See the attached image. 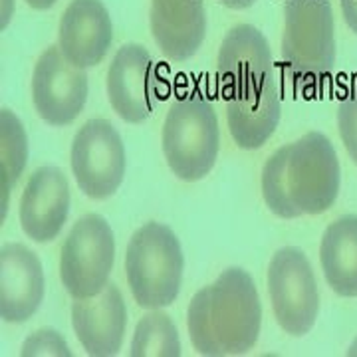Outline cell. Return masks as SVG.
<instances>
[{"label":"cell","mask_w":357,"mask_h":357,"mask_svg":"<svg viewBox=\"0 0 357 357\" xmlns=\"http://www.w3.org/2000/svg\"><path fill=\"white\" fill-rule=\"evenodd\" d=\"M167 165L181 181L204 178L217 163L220 147L218 117L201 89H191L169 107L161 131Z\"/></svg>","instance_id":"3957f363"},{"label":"cell","mask_w":357,"mask_h":357,"mask_svg":"<svg viewBox=\"0 0 357 357\" xmlns=\"http://www.w3.org/2000/svg\"><path fill=\"white\" fill-rule=\"evenodd\" d=\"M22 357H70L74 356L72 349L68 347L66 340L60 335V332L44 328L38 332L30 333L28 340L22 344L20 349Z\"/></svg>","instance_id":"44dd1931"},{"label":"cell","mask_w":357,"mask_h":357,"mask_svg":"<svg viewBox=\"0 0 357 357\" xmlns=\"http://www.w3.org/2000/svg\"><path fill=\"white\" fill-rule=\"evenodd\" d=\"M332 0H284L282 60L298 89L316 86L335 66Z\"/></svg>","instance_id":"277c9868"},{"label":"cell","mask_w":357,"mask_h":357,"mask_svg":"<svg viewBox=\"0 0 357 357\" xmlns=\"http://www.w3.org/2000/svg\"><path fill=\"white\" fill-rule=\"evenodd\" d=\"M88 76L70 64L60 46H50L38 58L32 74V102L36 114L54 128L70 126L88 102Z\"/></svg>","instance_id":"30bf717a"},{"label":"cell","mask_w":357,"mask_h":357,"mask_svg":"<svg viewBox=\"0 0 357 357\" xmlns=\"http://www.w3.org/2000/svg\"><path fill=\"white\" fill-rule=\"evenodd\" d=\"M44 270L34 250L18 243L0 248V318L24 324L44 302Z\"/></svg>","instance_id":"4fadbf2b"},{"label":"cell","mask_w":357,"mask_h":357,"mask_svg":"<svg viewBox=\"0 0 357 357\" xmlns=\"http://www.w3.org/2000/svg\"><path fill=\"white\" fill-rule=\"evenodd\" d=\"M114 40L112 18L102 0H72L60 20L58 46L82 70L102 64Z\"/></svg>","instance_id":"5bb4252c"},{"label":"cell","mask_w":357,"mask_h":357,"mask_svg":"<svg viewBox=\"0 0 357 357\" xmlns=\"http://www.w3.org/2000/svg\"><path fill=\"white\" fill-rule=\"evenodd\" d=\"M58 0H26V4L34 10H48Z\"/></svg>","instance_id":"d4e9b609"},{"label":"cell","mask_w":357,"mask_h":357,"mask_svg":"<svg viewBox=\"0 0 357 357\" xmlns=\"http://www.w3.org/2000/svg\"><path fill=\"white\" fill-rule=\"evenodd\" d=\"M28 161V137L24 126L13 109H0V183H2V218L6 217L8 195L24 171Z\"/></svg>","instance_id":"d6986e66"},{"label":"cell","mask_w":357,"mask_h":357,"mask_svg":"<svg viewBox=\"0 0 357 357\" xmlns=\"http://www.w3.org/2000/svg\"><path fill=\"white\" fill-rule=\"evenodd\" d=\"M319 264L328 286L342 298L357 296V215H344L326 229Z\"/></svg>","instance_id":"ac0fdd59"},{"label":"cell","mask_w":357,"mask_h":357,"mask_svg":"<svg viewBox=\"0 0 357 357\" xmlns=\"http://www.w3.org/2000/svg\"><path fill=\"white\" fill-rule=\"evenodd\" d=\"M151 32L167 60L192 58L206 36L204 0H151Z\"/></svg>","instance_id":"e0dca14e"},{"label":"cell","mask_w":357,"mask_h":357,"mask_svg":"<svg viewBox=\"0 0 357 357\" xmlns=\"http://www.w3.org/2000/svg\"><path fill=\"white\" fill-rule=\"evenodd\" d=\"M115 238L109 222L96 213L77 218L66 236L60 256V278L74 300L98 296L109 284Z\"/></svg>","instance_id":"8992f818"},{"label":"cell","mask_w":357,"mask_h":357,"mask_svg":"<svg viewBox=\"0 0 357 357\" xmlns=\"http://www.w3.org/2000/svg\"><path fill=\"white\" fill-rule=\"evenodd\" d=\"M70 165L86 197L93 201L114 197L126 177V147L114 123L96 117L77 129Z\"/></svg>","instance_id":"ba28073f"},{"label":"cell","mask_w":357,"mask_h":357,"mask_svg":"<svg viewBox=\"0 0 357 357\" xmlns=\"http://www.w3.org/2000/svg\"><path fill=\"white\" fill-rule=\"evenodd\" d=\"M227 123L234 143L255 151L266 143L282 119V100L276 77H268L241 93L225 98Z\"/></svg>","instance_id":"2e32d148"},{"label":"cell","mask_w":357,"mask_h":357,"mask_svg":"<svg viewBox=\"0 0 357 357\" xmlns=\"http://www.w3.org/2000/svg\"><path fill=\"white\" fill-rule=\"evenodd\" d=\"M185 258L175 232L161 222H145L129 238L126 252L128 286L137 306L161 310L177 300Z\"/></svg>","instance_id":"5b68a950"},{"label":"cell","mask_w":357,"mask_h":357,"mask_svg":"<svg viewBox=\"0 0 357 357\" xmlns=\"http://www.w3.org/2000/svg\"><path fill=\"white\" fill-rule=\"evenodd\" d=\"M72 326L88 356L112 357L119 354L128 328V307L114 282L98 296L74 302Z\"/></svg>","instance_id":"7c38bea8"},{"label":"cell","mask_w":357,"mask_h":357,"mask_svg":"<svg viewBox=\"0 0 357 357\" xmlns=\"http://www.w3.org/2000/svg\"><path fill=\"white\" fill-rule=\"evenodd\" d=\"M183 354L177 326L161 310H149L135 326L131 357H178Z\"/></svg>","instance_id":"ffe728a7"},{"label":"cell","mask_w":357,"mask_h":357,"mask_svg":"<svg viewBox=\"0 0 357 357\" xmlns=\"http://www.w3.org/2000/svg\"><path fill=\"white\" fill-rule=\"evenodd\" d=\"M342 171L332 141L310 131L268 157L262 169V197L280 218L321 215L340 195Z\"/></svg>","instance_id":"6da1fadb"},{"label":"cell","mask_w":357,"mask_h":357,"mask_svg":"<svg viewBox=\"0 0 357 357\" xmlns=\"http://www.w3.org/2000/svg\"><path fill=\"white\" fill-rule=\"evenodd\" d=\"M340 4H342L345 24L349 26L354 34H357V0H340Z\"/></svg>","instance_id":"603a6c76"},{"label":"cell","mask_w":357,"mask_h":357,"mask_svg":"<svg viewBox=\"0 0 357 357\" xmlns=\"http://www.w3.org/2000/svg\"><path fill=\"white\" fill-rule=\"evenodd\" d=\"M70 215V185L58 167H40L28 178L20 199V227L34 243H52Z\"/></svg>","instance_id":"8fae6325"},{"label":"cell","mask_w":357,"mask_h":357,"mask_svg":"<svg viewBox=\"0 0 357 357\" xmlns=\"http://www.w3.org/2000/svg\"><path fill=\"white\" fill-rule=\"evenodd\" d=\"M262 304L252 276L227 268L213 284L192 296L187 328L192 349L204 357L248 354L260 335Z\"/></svg>","instance_id":"7a4b0ae2"},{"label":"cell","mask_w":357,"mask_h":357,"mask_svg":"<svg viewBox=\"0 0 357 357\" xmlns=\"http://www.w3.org/2000/svg\"><path fill=\"white\" fill-rule=\"evenodd\" d=\"M268 294L274 318L282 330L302 337L319 314V292L314 268L298 246H284L268 266Z\"/></svg>","instance_id":"52a82bcc"},{"label":"cell","mask_w":357,"mask_h":357,"mask_svg":"<svg viewBox=\"0 0 357 357\" xmlns=\"http://www.w3.org/2000/svg\"><path fill=\"white\" fill-rule=\"evenodd\" d=\"M222 6H227L230 10H246L255 4L256 0H218Z\"/></svg>","instance_id":"cb8c5ba5"},{"label":"cell","mask_w":357,"mask_h":357,"mask_svg":"<svg viewBox=\"0 0 357 357\" xmlns=\"http://www.w3.org/2000/svg\"><path fill=\"white\" fill-rule=\"evenodd\" d=\"M347 356H349V357L357 356V337L354 340V344L349 345V349H347Z\"/></svg>","instance_id":"484cf974"},{"label":"cell","mask_w":357,"mask_h":357,"mask_svg":"<svg viewBox=\"0 0 357 357\" xmlns=\"http://www.w3.org/2000/svg\"><path fill=\"white\" fill-rule=\"evenodd\" d=\"M337 129L345 151L357 165V86L337 103Z\"/></svg>","instance_id":"7402d4cb"},{"label":"cell","mask_w":357,"mask_h":357,"mask_svg":"<svg viewBox=\"0 0 357 357\" xmlns=\"http://www.w3.org/2000/svg\"><path fill=\"white\" fill-rule=\"evenodd\" d=\"M274 77L266 36L252 24H236L225 34L218 50V79L225 98Z\"/></svg>","instance_id":"9a60e30c"},{"label":"cell","mask_w":357,"mask_h":357,"mask_svg":"<svg viewBox=\"0 0 357 357\" xmlns=\"http://www.w3.org/2000/svg\"><path fill=\"white\" fill-rule=\"evenodd\" d=\"M107 98L114 112L128 123H143L161 102L157 64L141 44H126L115 52L107 72Z\"/></svg>","instance_id":"9c48e42d"}]
</instances>
